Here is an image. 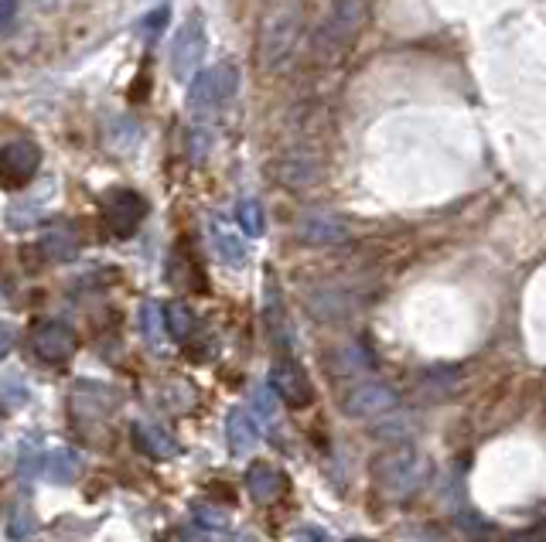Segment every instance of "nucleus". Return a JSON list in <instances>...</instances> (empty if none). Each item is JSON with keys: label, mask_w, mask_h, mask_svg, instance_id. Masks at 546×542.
Masks as SVG:
<instances>
[{"label": "nucleus", "mask_w": 546, "mask_h": 542, "mask_svg": "<svg viewBox=\"0 0 546 542\" xmlns=\"http://www.w3.org/2000/svg\"><path fill=\"white\" fill-rule=\"evenodd\" d=\"M120 406V393L103 382H76L69 393L72 427L86 444L106 447L113 433V413Z\"/></svg>", "instance_id": "f257e3e1"}, {"label": "nucleus", "mask_w": 546, "mask_h": 542, "mask_svg": "<svg viewBox=\"0 0 546 542\" xmlns=\"http://www.w3.org/2000/svg\"><path fill=\"white\" fill-rule=\"evenodd\" d=\"M239 89L236 65H212V69L198 72L188 86V110L195 116H209L229 103Z\"/></svg>", "instance_id": "f03ea898"}, {"label": "nucleus", "mask_w": 546, "mask_h": 542, "mask_svg": "<svg viewBox=\"0 0 546 542\" xmlns=\"http://www.w3.org/2000/svg\"><path fill=\"white\" fill-rule=\"evenodd\" d=\"M427 471L430 464L413 447L390 450V454H383L376 461V481L390 491V495H407V491H413L427 478Z\"/></svg>", "instance_id": "7ed1b4c3"}, {"label": "nucleus", "mask_w": 546, "mask_h": 542, "mask_svg": "<svg viewBox=\"0 0 546 542\" xmlns=\"http://www.w3.org/2000/svg\"><path fill=\"white\" fill-rule=\"evenodd\" d=\"M205 52H209V35H205V21L195 14V18L181 24L175 41H171V52H168L171 75H175L178 82H192Z\"/></svg>", "instance_id": "20e7f679"}, {"label": "nucleus", "mask_w": 546, "mask_h": 542, "mask_svg": "<svg viewBox=\"0 0 546 542\" xmlns=\"http://www.w3.org/2000/svg\"><path fill=\"white\" fill-rule=\"evenodd\" d=\"M147 215V202L130 188H113L103 195V222L117 239H130Z\"/></svg>", "instance_id": "39448f33"}, {"label": "nucleus", "mask_w": 546, "mask_h": 542, "mask_svg": "<svg viewBox=\"0 0 546 542\" xmlns=\"http://www.w3.org/2000/svg\"><path fill=\"white\" fill-rule=\"evenodd\" d=\"M297 31H301V14H297L294 7H280L277 14L267 18L260 48H263V62H267L270 69H277V65L294 52Z\"/></svg>", "instance_id": "423d86ee"}, {"label": "nucleus", "mask_w": 546, "mask_h": 542, "mask_svg": "<svg viewBox=\"0 0 546 542\" xmlns=\"http://www.w3.org/2000/svg\"><path fill=\"white\" fill-rule=\"evenodd\" d=\"M31 352L48 365H65L79 352V335L62 321H38L31 328Z\"/></svg>", "instance_id": "0eeeda50"}, {"label": "nucleus", "mask_w": 546, "mask_h": 542, "mask_svg": "<svg viewBox=\"0 0 546 542\" xmlns=\"http://www.w3.org/2000/svg\"><path fill=\"white\" fill-rule=\"evenodd\" d=\"M362 21V0H338L335 11L328 14V21L318 31V45L325 55H338L342 48H349Z\"/></svg>", "instance_id": "6e6552de"}, {"label": "nucleus", "mask_w": 546, "mask_h": 542, "mask_svg": "<svg viewBox=\"0 0 546 542\" xmlns=\"http://www.w3.org/2000/svg\"><path fill=\"white\" fill-rule=\"evenodd\" d=\"M41 164V150L35 140H11L0 150V185L4 188H24L35 181Z\"/></svg>", "instance_id": "1a4fd4ad"}, {"label": "nucleus", "mask_w": 546, "mask_h": 542, "mask_svg": "<svg viewBox=\"0 0 546 542\" xmlns=\"http://www.w3.org/2000/svg\"><path fill=\"white\" fill-rule=\"evenodd\" d=\"M270 389L284 399L287 406H294V410H304V406L314 403V386H311L308 372H304L301 362H294V358H280V362H273Z\"/></svg>", "instance_id": "9d476101"}, {"label": "nucleus", "mask_w": 546, "mask_h": 542, "mask_svg": "<svg viewBox=\"0 0 546 542\" xmlns=\"http://www.w3.org/2000/svg\"><path fill=\"white\" fill-rule=\"evenodd\" d=\"M38 249H41V256H45V260H52V263H69V260H76L79 249H82V232H79V225H76V222H69V219L52 222L45 232H41Z\"/></svg>", "instance_id": "9b49d317"}, {"label": "nucleus", "mask_w": 546, "mask_h": 542, "mask_svg": "<svg viewBox=\"0 0 546 542\" xmlns=\"http://www.w3.org/2000/svg\"><path fill=\"white\" fill-rule=\"evenodd\" d=\"M345 413L362 420V416H383L396 406V393L383 382H366V386H355L349 396L342 399Z\"/></svg>", "instance_id": "f8f14e48"}, {"label": "nucleus", "mask_w": 546, "mask_h": 542, "mask_svg": "<svg viewBox=\"0 0 546 542\" xmlns=\"http://www.w3.org/2000/svg\"><path fill=\"white\" fill-rule=\"evenodd\" d=\"M246 488H250V495L260 505H270V502H277V498L287 491V478L277 468H273V464L256 461L253 468L246 471Z\"/></svg>", "instance_id": "ddd939ff"}, {"label": "nucleus", "mask_w": 546, "mask_h": 542, "mask_svg": "<svg viewBox=\"0 0 546 542\" xmlns=\"http://www.w3.org/2000/svg\"><path fill=\"white\" fill-rule=\"evenodd\" d=\"M134 440L147 457H154V461H168V457L178 454V440L171 437L161 423H151V420L134 423Z\"/></svg>", "instance_id": "4468645a"}, {"label": "nucleus", "mask_w": 546, "mask_h": 542, "mask_svg": "<svg viewBox=\"0 0 546 542\" xmlns=\"http://www.w3.org/2000/svg\"><path fill=\"white\" fill-rule=\"evenodd\" d=\"M301 239L311 246H335V243H345L349 232H345L342 222L328 219V215H308L301 222Z\"/></svg>", "instance_id": "2eb2a0df"}, {"label": "nucleus", "mask_w": 546, "mask_h": 542, "mask_svg": "<svg viewBox=\"0 0 546 542\" xmlns=\"http://www.w3.org/2000/svg\"><path fill=\"white\" fill-rule=\"evenodd\" d=\"M41 478H48L52 485H72L79 478V457L72 450H48L41 461Z\"/></svg>", "instance_id": "dca6fc26"}, {"label": "nucleus", "mask_w": 546, "mask_h": 542, "mask_svg": "<svg viewBox=\"0 0 546 542\" xmlns=\"http://www.w3.org/2000/svg\"><path fill=\"white\" fill-rule=\"evenodd\" d=\"M226 437L233 454H246V450H253L256 440H260V427H256V420L246 410H233L226 420Z\"/></svg>", "instance_id": "f3484780"}, {"label": "nucleus", "mask_w": 546, "mask_h": 542, "mask_svg": "<svg viewBox=\"0 0 546 542\" xmlns=\"http://www.w3.org/2000/svg\"><path fill=\"white\" fill-rule=\"evenodd\" d=\"M168 280L175 283L178 290H205V280H202V266H198L192 256H188L185 246L175 249L168 263Z\"/></svg>", "instance_id": "a211bd4d"}, {"label": "nucleus", "mask_w": 546, "mask_h": 542, "mask_svg": "<svg viewBox=\"0 0 546 542\" xmlns=\"http://www.w3.org/2000/svg\"><path fill=\"white\" fill-rule=\"evenodd\" d=\"M212 243H215V253H219L222 263L239 266L246 260V243L236 236L233 229H226L222 222H212Z\"/></svg>", "instance_id": "6ab92c4d"}, {"label": "nucleus", "mask_w": 546, "mask_h": 542, "mask_svg": "<svg viewBox=\"0 0 546 542\" xmlns=\"http://www.w3.org/2000/svg\"><path fill=\"white\" fill-rule=\"evenodd\" d=\"M164 331L185 345V341L195 335V314L188 311L185 304H168L164 307Z\"/></svg>", "instance_id": "aec40b11"}, {"label": "nucleus", "mask_w": 546, "mask_h": 542, "mask_svg": "<svg viewBox=\"0 0 546 542\" xmlns=\"http://www.w3.org/2000/svg\"><path fill=\"white\" fill-rule=\"evenodd\" d=\"M236 222L239 229L246 232V236H263V229H267V219H263V205L256 202V198H243V202L236 205Z\"/></svg>", "instance_id": "412c9836"}, {"label": "nucleus", "mask_w": 546, "mask_h": 542, "mask_svg": "<svg viewBox=\"0 0 546 542\" xmlns=\"http://www.w3.org/2000/svg\"><path fill=\"white\" fill-rule=\"evenodd\" d=\"M140 328H144L147 341H157V338H161V311H157L154 300H147V304L140 307Z\"/></svg>", "instance_id": "4be33fe9"}, {"label": "nucleus", "mask_w": 546, "mask_h": 542, "mask_svg": "<svg viewBox=\"0 0 546 542\" xmlns=\"http://www.w3.org/2000/svg\"><path fill=\"white\" fill-rule=\"evenodd\" d=\"M28 532H35V515L28 512V508H18V512L11 515V522H7V536L11 539H24Z\"/></svg>", "instance_id": "5701e85b"}, {"label": "nucleus", "mask_w": 546, "mask_h": 542, "mask_svg": "<svg viewBox=\"0 0 546 542\" xmlns=\"http://www.w3.org/2000/svg\"><path fill=\"white\" fill-rule=\"evenodd\" d=\"M164 21H168V7H157L154 14H147V18L140 21V24H144L140 31H147V38H157V35H161V28H164Z\"/></svg>", "instance_id": "b1692460"}, {"label": "nucleus", "mask_w": 546, "mask_h": 542, "mask_svg": "<svg viewBox=\"0 0 546 542\" xmlns=\"http://www.w3.org/2000/svg\"><path fill=\"white\" fill-rule=\"evenodd\" d=\"M18 7L21 0H0V31H11L18 21Z\"/></svg>", "instance_id": "393cba45"}, {"label": "nucleus", "mask_w": 546, "mask_h": 542, "mask_svg": "<svg viewBox=\"0 0 546 542\" xmlns=\"http://www.w3.org/2000/svg\"><path fill=\"white\" fill-rule=\"evenodd\" d=\"M195 519H202V525H209V529H226V515L212 512V508H195Z\"/></svg>", "instance_id": "a878e982"}, {"label": "nucleus", "mask_w": 546, "mask_h": 542, "mask_svg": "<svg viewBox=\"0 0 546 542\" xmlns=\"http://www.w3.org/2000/svg\"><path fill=\"white\" fill-rule=\"evenodd\" d=\"M256 410H260V416H263V420H273V416H277V413H273V399H270V393H267V389H260V393H256Z\"/></svg>", "instance_id": "bb28decb"}, {"label": "nucleus", "mask_w": 546, "mask_h": 542, "mask_svg": "<svg viewBox=\"0 0 546 542\" xmlns=\"http://www.w3.org/2000/svg\"><path fill=\"white\" fill-rule=\"evenodd\" d=\"M14 348V335H11V328H4V324H0V358H4L7 352H11Z\"/></svg>", "instance_id": "cd10ccee"}, {"label": "nucleus", "mask_w": 546, "mask_h": 542, "mask_svg": "<svg viewBox=\"0 0 546 542\" xmlns=\"http://www.w3.org/2000/svg\"><path fill=\"white\" fill-rule=\"evenodd\" d=\"M38 4H41V7H45V11H55V7H59V4H62V0H38Z\"/></svg>", "instance_id": "c85d7f7f"}, {"label": "nucleus", "mask_w": 546, "mask_h": 542, "mask_svg": "<svg viewBox=\"0 0 546 542\" xmlns=\"http://www.w3.org/2000/svg\"><path fill=\"white\" fill-rule=\"evenodd\" d=\"M164 542H188L185 536H181V532H171V536L168 539H164Z\"/></svg>", "instance_id": "c756f323"}, {"label": "nucleus", "mask_w": 546, "mask_h": 542, "mask_svg": "<svg viewBox=\"0 0 546 542\" xmlns=\"http://www.w3.org/2000/svg\"><path fill=\"white\" fill-rule=\"evenodd\" d=\"M349 542H372V539H349Z\"/></svg>", "instance_id": "7c9ffc66"}]
</instances>
